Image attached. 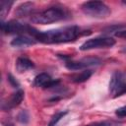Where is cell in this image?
I'll list each match as a JSON object with an SVG mask.
<instances>
[{"instance_id":"cell-8","label":"cell","mask_w":126,"mask_h":126,"mask_svg":"<svg viewBox=\"0 0 126 126\" xmlns=\"http://www.w3.org/2000/svg\"><path fill=\"white\" fill-rule=\"evenodd\" d=\"M23 98H24V92L22 90L17 91L16 93L12 94L9 96V98L6 99L5 102L2 103V109L7 111V110H10V109L18 106L22 102Z\"/></svg>"},{"instance_id":"cell-20","label":"cell","mask_w":126,"mask_h":126,"mask_svg":"<svg viewBox=\"0 0 126 126\" xmlns=\"http://www.w3.org/2000/svg\"><path fill=\"white\" fill-rule=\"evenodd\" d=\"M8 81H9V83L12 85V87H14V88H19V83L17 82V80L11 75V74H9L8 75Z\"/></svg>"},{"instance_id":"cell-16","label":"cell","mask_w":126,"mask_h":126,"mask_svg":"<svg viewBox=\"0 0 126 126\" xmlns=\"http://www.w3.org/2000/svg\"><path fill=\"white\" fill-rule=\"evenodd\" d=\"M18 120L23 123V124H27L29 122V113L26 110H22L19 114H18Z\"/></svg>"},{"instance_id":"cell-17","label":"cell","mask_w":126,"mask_h":126,"mask_svg":"<svg viewBox=\"0 0 126 126\" xmlns=\"http://www.w3.org/2000/svg\"><path fill=\"white\" fill-rule=\"evenodd\" d=\"M115 114L118 117H126V105L122 106L120 108H117L115 111Z\"/></svg>"},{"instance_id":"cell-14","label":"cell","mask_w":126,"mask_h":126,"mask_svg":"<svg viewBox=\"0 0 126 126\" xmlns=\"http://www.w3.org/2000/svg\"><path fill=\"white\" fill-rule=\"evenodd\" d=\"M12 5H13V1L2 0L0 2V15H1V18H4L8 14V12H9V10H10Z\"/></svg>"},{"instance_id":"cell-18","label":"cell","mask_w":126,"mask_h":126,"mask_svg":"<svg viewBox=\"0 0 126 126\" xmlns=\"http://www.w3.org/2000/svg\"><path fill=\"white\" fill-rule=\"evenodd\" d=\"M111 124L112 123L108 121H99V122H93L86 126H111Z\"/></svg>"},{"instance_id":"cell-5","label":"cell","mask_w":126,"mask_h":126,"mask_svg":"<svg viewBox=\"0 0 126 126\" xmlns=\"http://www.w3.org/2000/svg\"><path fill=\"white\" fill-rule=\"evenodd\" d=\"M114 44H115V39H113L112 37H95L86 40L80 46V49L82 51H85L94 48H106V47H111Z\"/></svg>"},{"instance_id":"cell-21","label":"cell","mask_w":126,"mask_h":126,"mask_svg":"<svg viewBox=\"0 0 126 126\" xmlns=\"http://www.w3.org/2000/svg\"><path fill=\"white\" fill-rule=\"evenodd\" d=\"M115 36H117L119 38H126V30L118 31L117 32H115Z\"/></svg>"},{"instance_id":"cell-6","label":"cell","mask_w":126,"mask_h":126,"mask_svg":"<svg viewBox=\"0 0 126 126\" xmlns=\"http://www.w3.org/2000/svg\"><path fill=\"white\" fill-rule=\"evenodd\" d=\"M100 63V60L96 57H88V58H83L79 61H67L65 63V66L69 70H81L90 66H94L98 65Z\"/></svg>"},{"instance_id":"cell-3","label":"cell","mask_w":126,"mask_h":126,"mask_svg":"<svg viewBox=\"0 0 126 126\" xmlns=\"http://www.w3.org/2000/svg\"><path fill=\"white\" fill-rule=\"evenodd\" d=\"M81 9L85 15L96 19H104L111 13L109 7L100 1H87L82 4Z\"/></svg>"},{"instance_id":"cell-15","label":"cell","mask_w":126,"mask_h":126,"mask_svg":"<svg viewBox=\"0 0 126 126\" xmlns=\"http://www.w3.org/2000/svg\"><path fill=\"white\" fill-rule=\"evenodd\" d=\"M66 114H67V111H60V112L55 113V114L52 116V118H51V120L49 121V123H48L47 126H56V124L58 123V121H60L61 118H63Z\"/></svg>"},{"instance_id":"cell-2","label":"cell","mask_w":126,"mask_h":126,"mask_svg":"<svg viewBox=\"0 0 126 126\" xmlns=\"http://www.w3.org/2000/svg\"><path fill=\"white\" fill-rule=\"evenodd\" d=\"M67 18V13L60 7H50L40 12H35L31 15V22L33 24L46 25L55 23Z\"/></svg>"},{"instance_id":"cell-10","label":"cell","mask_w":126,"mask_h":126,"mask_svg":"<svg viewBox=\"0 0 126 126\" xmlns=\"http://www.w3.org/2000/svg\"><path fill=\"white\" fill-rule=\"evenodd\" d=\"M35 43V40L30 36H27L25 34H20L16 36L14 39L11 41V45L16 46V47H23V46H30L33 45Z\"/></svg>"},{"instance_id":"cell-4","label":"cell","mask_w":126,"mask_h":126,"mask_svg":"<svg viewBox=\"0 0 126 126\" xmlns=\"http://www.w3.org/2000/svg\"><path fill=\"white\" fill-rule=\"evenodd\" d=\"M1 31L4 33H30L32 35L34 29L25 25V24H21L17 21H10L7 23L1 22Z\"/></svg>"},{"instance_id":"cell-1","label":"cell","mask_w":126,"mask_h":126,"mask_svg":"<svg viewBox=\"0 0 126 126\" xmlns=\"http://www.w3.org/2000/svg\"><path fill=\"white\" fill-rule=\"evenodd\" d=\"M81 32L79 27L71 26L46 32H37L34 30L32 36L34 39H37L42 43H64L75 40Z\"/></svg>"},{"instance_id":"cell-13","label":"cell","mask_w":126,"mask_h":126,"mask_svg":"<svg viewBox=\"0 0 126 126\" xmlns=\"http://www.w3.org/2000/svg\"><path fill=\"white\" fill-rule=\"evenodd\" d=\"M93 72L91 70H85L82 71L81 73H77L71 76V80L74 83H83L85 81H87L91 76H92Z\"/></svg>"},{"instance_id":"cell-12","label":"cell","mask_w":126,"mask_h":126,"mask_svg":"<svg viewBox=\"0 0 126 126\" xmlns=\"http://www.w3.org/2000/svg\"><path fill=\"white\" fill-rule=\"evenodd\" d=\"M32 7H33V3L32 2H25L23 4H21L17 10H16V15L18 17H26L27 15L29 14H32Z\"/></svg>"},{"instance_id":"cell-7","label":"cell","mask_w":126,"mask_h":126,"mask_svg":"<svg viewBox=\"0 0 126 126\" xmlns=\"http://www.w3.org/2000/svg\"><path fill=\"white\" fill-rule=\"evenodd\" d=\"M60 83L59 80H52L49 75L46 73H41L37 75L33 80V85L35 87H42V88H53L56 87Z\"/></svg>"},{"instance_id":"cell-9","label":"cell","mask_w":126,"mask_h":126,"mask_svg":"<svg viewBox=\"0 0 126 126\" xmlns=\"http://www.w3.org/2000/svg\"><path fill=\"white\" fill-rule=\"evenodd\" d=\"M125 84V75L121 72H115L109 82V91L112 94H115L116 91Z\"/></svg>"},{"instance_id":"cell-11","label":"cell","mask_w":126,"mask_h":126,"mask_svg":"<svg viewBox=\"0 0 126 126\" xmlns=\"http://www.w3.org/2000/svg\"><path fill=\"white\" fill-rule=\"evenodd\" d=\"M33 63L26 58V57H19L17 59V62H16V68H17V71L22 73V72H25L27 70H30L32 68H33Z\"/></svg>"},{"instance_id":"cell-19","label":"cell","mask_w":126,"mask_h":126,"mask_svg":"<svg viewBox=\"0 0 126 126\" xmlns=\"http://www.w3.org/2000/svg\"><path fill=\"white\" fill-rule=\"evenodd\" d=\"M126 94V83H125L123 86H121V87L116 91V93L114 94V97L120 96V95H122V94Z\"/></svg>"}]
</instances>
